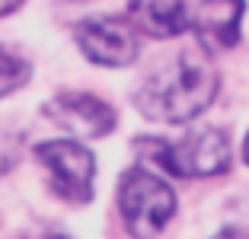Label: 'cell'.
Segmentation results:
<instances>
[{"label": "cell", "mask_w": 249, "mask_h": 239, "mask_svg": "<svg viewBox=\"0 0 249 239\" xmlns=\"http://www.w3.org/2000/svg\"><path fill=\"white\" fill-rule=\"evenodd\" d=\"M217 96V73L198 51H182L173 64L157 70L138 93V105L147 118L185 124L198 118Z\"/></svg>", "instance_id": "1"}, {"label": "cell", "mask_w": 249, "mask_h": 239, "mask_svg": "<svg viewBox=\"0 0 249 239\" xmlns=\"http://www.w3.org/2000/svg\"><path fill=\"white\" fill-rule=\"evenodd\" d=\"M131 19L147 35L169 38L192 29V3H131Z\"/></svg>", "instance_id": "8"}, {"label": "cell", "mask_w": 249, "mask_h": 239, "mask_svg": "<svg viewBox=\"0 0 249 239\" xmlns=\"http://www.w3.org/2000/svg\"><path fill=\"white\" fill-rule=\"evenodd\" d=\"M73 38L89 61L103 67H124L138 58V42L122 19H83Z\"/></svg>", "instance_id": "5"}, {"label": "cell", "mask_w": 249, "mask_h": 239, "mask_svg": "<svg viewBox=\"0 0 249 239\" xmlns=\"http://www.w3.org/2000/svg\"><path fill=\"white\" fill-rule=\"evenodd\" d=\"M45 239H67V236H58V233H54V236H45Z\"/></svg>", "instance_id": "13"}, {"label": "cell", "mask_w": 249, "mask_h": 239, "mask_svg": "<svg viewBox=\"0 0 249 239\" xmlns=\"http://www.w3.org/2000/svg\"><path fill=\"white\" fill-rule=\"evenodd\" d=\"M118 204L128 233L138 239H150L169 223L176 214V195L163 179H157L147 169H131L124 172L118 185Z\"/></svg>", "instance_id": "3"}, {"label": "cell", "mask_w": 249, "mask_h": 239, "mask_svg": "<svg viewBox=\"0 0 249 239\" xmlns=\"http://www.w3.org/2000/svg\"><path fill=\"white\" fill-rule=\"evenodd\" d=\"M26 80H29V64L19 54H13V51H7L0 45V96L19 89Z\"/></svg>", "instance_id": "9"}, {"label": "cell", "mask_w": 249, "mask_h": 239, "mask_svg": "<svg viewBox=\"0 0 249 239\" xmlns=\"http://www.w3.org/2000/svg\"><path fill=\"white\" fill-rule=\"evenodd\" d=\"M45 115L77 137H106L115 128V112L87 93H61L45 105Z\"/></svg>", "instance_id": "6"}, {"label": "cell", "mask_w": 249, "mask_h": 239, "mask_svg": "<svg viewBox=\"0 0 249 239\" xmlns=\"http://www.w3.org/2000/svg\"><path fill=\"white\" fill-rule=\"evenodd\" d=\"M16 10H19L16 3H0V16H7V13H16Z\"/></svg>", "instance_id": "10"}, {"label": "cell", "mask_w": 249, "mask_h": 239, "mask_svg": "<svg viewBox=\"0 0 249 239\" xmlns=\"http://www.w3.org/2000/svg\"><path fill=\"white\" fill-rule=\"evenodd\" d=\"M243 3H192V32L205 45H233Z\"/></svg>", "instance_id": "7"}, {"label": "cell", "mask_w": 249, "mask_h": 239, "mask_svg": "<svg viewBox=\"0 0 249 239\" xmlns=\"http://www.w3.org/2000/svg\"><path fill=\"white\" fill-rule=\"evenodd\" d=\"M42 166L52 172V185L67 201H89L93 198V172L96 159L87 147L73 140H48L38 147Z\"/></svg>", "instance_id": "4"}, {"label": "cell", "mask_w": 249, "mask_h": 239, "mask_svg": "<svg viewBox=\"0 0 249 239\" xmlns=\"http://www.w3.org/2000/svg\"><path fill=\"white\" fill-rule=\"evenodd\" d=\"M214 239H240V233H233V230H227V233H220V236H214Z\"/></svg>", "instance_id": "11"}, {"label": "cell", "mask_w": 249, "mask_h": 239, "mask_svg": "<svg viewBox=\"0 0 249 239\" xmlns=\"http://www.w3.org/2000/svg\"><path fill=\"white\" fill-rule=\"evenodd\" d=\"M141 153L160 169L179 175V179H205V175H217L230 166V147L224 131L217 128H201L189 131L179 144L169 140H138Z\"/></svg>", "instance_id": "2"}, {"label": "cell", "mask_w": 249, "mask_h": 239, "mask_svg": "<svg viewBox=\"0 0 249 239\" xmlns=\"http://www.w3.org/2000/svg\"><path fill=\"white\" fill-rule=\"evenodd\" d=\"M243 156H246V163H249V134H246V140H243Z\"/></svg>", "instance_id": "12"}]
</instances>
